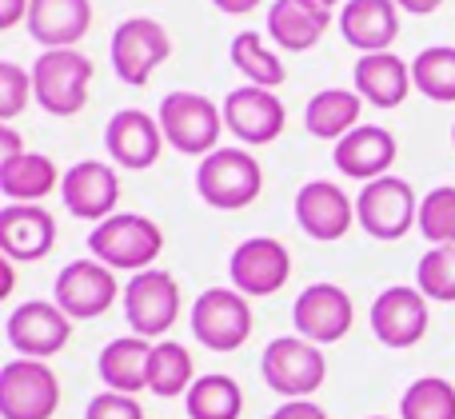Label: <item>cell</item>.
Listing matches in <instances>:
<instances>
[{
	"instance_id": "obj_23",
	"label": "cell",
	"mask_w": 455,
	"mask_h": 419,
	"mask_svg": "<svg viewBox=\"0 0 455 419\" xmlns=\"http://www.w3.org/2000/svg\"><path fill=\"white\" fill-rule=\"evenodd\" d=\"M339 32L363 56L387 52V44L400 36V4L395 0H347L339 8Z\"/></svg>"
},
{
	"instance_id": "obj_37",
	"label": "cell",
	"mask_w": 455,
	"mask_h": 419,
	"mask_svg": "<svg viewBox=\"0 0 455 419\" xmlns=\"http://www.w3.org/2000/svg\"><path fill=\"white\" fill-rule=\"evenodd\" d=\"M84 419H144V407L136 396H120V391H100L88 399Z\"/></svg>"
},
{
	"instance_id": "obj_9",
	"label": "cell",
	"mask_w": 455,
	"mask_h": 419,
	"mask_svg": "<svg viewBox=\"0 0 455 419\" xmlns=\"http://www.w3.org/2000/svg\"><path fill=\"white\" fill-rule=\"evenodd\" d=\"M120 300H124V320L132 336H144V340H160L180 320V288L164 268L136 272Z\"/></svg>"
},
{
	"instance_id": "obj_28",
	"label": "cell",
	"mask_w": 455,
	"mask_h": 419,
	"mask_svg": "<svg viewBox=\"0 0 455 419\" xmlns=\"http://www.w3.org/2000/svg\"><path fill=\"white\" fill-rule=\"evenodd\" d=\"M360 108H363V96L360 92H347V88H323L307 100L304 108V128L315 136V140H344L352 128H360Z\"/></svg>"
},
{
	"instance_id": "obj_1",
	"label": "cell",
	"mask_w": 455,
	"mask_h": 419,
	"mask_svg": "<svg viewBox=\"0 0 455 419\" xmlns=\"http://www.w3.org/2000/svg\"><path fill=\"white\" fill-rule=\"evenodd\" d=\"M88 252L112 272H148L164 252V232L140 212H116L88 232Z\"/></svg>"
},
{
	"instance_id": "obj_20",
	"label": "cell",
	"mask_w": 455,
	"mask_h": 419,
	"mask_svg": "<svg viewBox=\"0 0 455 419\" xmlns=\"http://www.w3.org/2000/svg\"><path fill=\"white\" fill-rule=\"evenodd\" d=\"M56 244V220L40 204L0 208V252L8 260H44Z\"/></svg>"
},
{
	"instance_id": "obj_32",
	"label": "cell",
	"mask_w": 455,
	"mask_h": 419,
	"mask_svg": "<svg viewBox=\"0 0 455 419\" xmlns=\"http://www.w3.org/2000/svg\"><path fill=\"white\" fill-rule=\"evenodd\" d=\"M232 64L248 76V84H259V88H280L288 80V68L280 64V56L264 44L259 32H240L232 40Z\"/></svg>"
},
{
	"instance_id": "obj_24",
	"label": "cell",
	"mask_w": 455,
	"mask_h": 419,
	"mask_svg": "<svg viewBox=\"0 0 455 419\" xmlns=\"http://www.w3.org/2000/svg\"><path fill=\"white\" fill-rule=\"evenodd\" d=\"M352 76H355V92L368 104H376V108H400V104L408 100V92L416 88L411 84V64L400 60L395 52L360 56Z\"/></svg>"
},
{
	"instance_id": "obj_44",
	"label": "cell",
	"mask_w": 455,
	"mask_h": 419,
	"mask_svg": "<svg viewBox=\"0 0 455 419\" xmlns=\"http://www.w3.org/2000/svg\"><path fill=\"white\" fill-rule=\"evenodd\" d=\"M304 4H312V8H328V12H331L336 4H347V0H304Z\"/></svg>"
},
{
	"instance_id": "obj_29",
	"label": "cell",
	"mask_w": 455,
	"mask_h": 419,
	"mask_svg": "<svg viewBox=\"0 0 455 419\" xmlns=\"http://www.w3.org/2000/svg\"><path fill=\"white\" fill-rule=\"evenodd\" d=\"M188 404V419H240L243 412V391L232 376H200L184 396Z\"/></svg>"
},
{
	"instance_id": "obj_41",
	"label": "cell",
	"mask_w": 455,
	"mask_h": 419,
	"mask_svg": "<svg viewBox=\"0 0 455 419\" xmlns=\"http://www.w3.org/2000/svg\"><path fill=\"white\" fill-rule=\"evenodd\" d=\"M395 4H400L403 12H411V16H427V12H435L443 0H395Z\"/></svg>"
},
{
	"instance_id": "obj_46",
	"label": "cell",
	"mask_w": 455,
	"mask_h": 419,
	"mask_svg": "<svg viewBox=\"0 0 455 419\" xmlns=\"http://www.w3.org/2000/svg\"><path fill=\"white\" fill-rule=\"evenodd\" d=\"M368 419H387V415H368Z\"/></svg>"
},
{
	"instance_id": "obj_2",
	"label": "cell",
	"mask_w": 455,
	"mask_h": 419,
	"mask_svg": "<svg viewBox=\"0 0 455 419\" xmlns=\"http://www.w3.org/2000/svg\"><path fill=\"white\" fill-rule=\"evenodd\" d=\"M92 60L76 48H48L32 64V100L48 116H76L88 104Z\"/></svg>"
},
{
	"instance_id": "obj_16",
	"label": "cell",
	"mask_w": 455,
	"mask_h": 419,
	"mask_svg": "<svg viewBox=\"0 0 455 419\" xmlns=\"http://www.w3.org/2000/svg\"><path fill=\"white\" fill-rule=\"evenodd\" d=\"M352 296L336 284H312L296 296V308H291V324L304 340H312L315 348L323 344H336L352 332Z\"/></svg>"
},
{
	"instance_id": "obj_30",
	"label": "cell",
	"mask_w": 455,
	"mask_h": 419,
	"mask_svg": "<svg viewBox=\"0 0 455 419\" xmlns=\"http://www.w3.org/2000/svg\"><path fill=\"white\" fill-rule=\"evenodd\" d=\"M192 352L176 340H160L152 348V364H148V391L160 399H172V396H188L192 388Z\"/></svg>"
},
{
	"instance_id": "obj_19",
	"label": "cell",
	"mask_w": 455,
	"mask_h": 419,
	"mask_svg": "<svg viewBox=\"0 0 455 419\" xmlns=\"http://www.w3.org/2000/svg\"><path fill=\"white\" fill-rule=\"evenodd\" d=\"M352 216L355 208L347 200V192H339L331 180H307L296 192V224L320 244L344 240L347 228H352Z\"/></svg>"
},
{
	"instance_id": "obj_38",
	"label": "cell",
	"mask_w": 455,
	"mask_h": 419,
	"mask_svg": "<svg viewBox=\"0 0 455 419\" xmlns=\"http://www.w3.org/2000/svg\"><path fill=\"white\" fill-rule=\"evenodd\" d=\"M272 419H328V412L320 404H312V399H283L272 412Z\"/></svg>"
},
{
	"instance_id": "obj_12",
	"label": "cell",
	"mask_w": 455,
	"mask_h": 419,
	"mask_svg": "<svg viewBox=\"0 0 455 419\" xmlns=\"http://www.w3.org/2000/svg\"><path fill=\"white\" fill-rule=\"evenodd\" d=\"M228 276H232V288L240 296H248V300L251 296L264 300V296H275L283 284H288L291 256L280 240L251 236L232 252V260H228Z\"/></svg>"
},
{
	"instance_id": "obj_25",
	"label": "cell",
	"mask_w": 455,
	"mask_h": 419,
	"mask_svg": "<svg viewBox=\"0 0 455 419\" xmlns=\"http://www.w3.org/2000/svg\"><path fill=\"white\" fill-rule=\"evenodd\" d=\"M152 348L144 336H120V340L104 344L100 360H96V372H100L104 388L120 391V396H136V391L148 388V364H152Z\"/></svg>"
},
{
	"instance_id": "obj_35",
	"label": "cell",
	"mask_w": 455,
	"mask_h": 419,
	"mask_svg": "<svg viewBox=\"0 0 455 419\" xmlns=\"http://www.w3.org/2000/svg\"><path fill=\"white\" fill-rule=\"evenodd\" d=\"M416 288L427 300L455 304V248H432V252L419 256Z\"/></svg>"
},
{
	"instance_id": "obj_18",
	"label": "cell",
	"mask_w": 455,
	"mask_h": 419,
	"mask_svg": "<svg viewBox=\"0 0 455 419\" xmlns=\"http://www.w3.org/2000/svg\"><path fill=\"white\" fill-rule=\"evenodd\" d=\"M283 120H288V112H283L280 96H275L272 88L243 84L224 96V124L232 128L243 144H256V148L272 144L275 136L283 132Z\"/></svg>"
},
{
	"instance_id": "obj_27",
	"label": "cell",
	"mask_w": 455,
	"mask_h": 419,
	"mask_svg": "<svg viewBox=\"0 0 455 419\" xmlns=\"http://www.w3.org/2000/svg\"><path fill=\"white\" fill-rule=\"evenodd\" d=\"M60 180L64 176L56 172V164L44 152H24V156L0 164V192L8 196V204H40L60 188Z\"/></svg>"
},
{
	"instance_id": "obj_21",
	"label": "cell",
	"mask_w": 455,
	"mask_h": 419,
	"mask_svg": "<svg viewBox=\"0 0 455 419\" xmlns=\"http://www.w3.org/2000/svg\"><path fill=\"white\" fill-rule=\"evenodd\" d=\"M395 152H400V144L387 128L360 124L336 144V168L352 180L371 184L379 176H387V168L395 164Z\"/></svg>"
},
{
	"instance_id": "obj_5",
	"label": "cell",
	"mask_w": 455,
	"mask_h": 419,
	"mask_svg": "<svg viewBox=\"0 0 455 419\" xmlns=\"http://www.w3.org/2000/svg\"><path fill=\"white\" fill-rule=\"evenodd\" d=\"M160 128L164 140L184 156H212L220 140L224 112L200 92H168L160 100Z\"/></svg>"
},
{
	"instance_id": "obj_26",
	"label": "cell",
	"mask_w": 455,
	"mask_h": 419,
	"mask_svg": "<svg viewBox=\"0 0 455 419\" xmlns=\"http://www.w3.org/2000/svg\"><path fill=\"white\" fill-rule=\"evenodd\" d=\"M331 12L328 8H312L304 0H275L267 8V36L283 48V52H307L320 44V36L328 32Z\"/></svg>"
},
{
	"instance_id": "obj_14",
	"label": "cell",
	"mask_w": 455,
	"mask_h": 419,
	"mask_svg": "<svg viewBox=\"0 0 455 419\" xmlns=\"http://www.w3.org/2000/svg\"><path fill=\"white\" fill-rule=\"evenodd\" d=\"M371 332L384 348H416L427 336V296L408 284L384 288L371 304Z\"/></svg>"
},
{
	"instance_id": "obj_43",
	"label": "cell",
	"mask_w": 455,
	"mask_h": 419,
	"mask_svg": "<svg viewBox=\"0 0 455 419\" xmlns=\"http://www.w3.org/2000/svg\"><path fill=\"white\" fill-rule=\"evenodd\" d=\"M16 260H8V256H0V296H12V284H16V272H12Z\"/></svg>"
},
{
	"instance_id": "obj_10",
	"label": "cell",
	"mask_w": 455,
	"mask_h": 419,
	"mask_svg": "<svg viewBox=\"0 0 455 419\" xmlns=\"http://www.w3.org/2000/svg\"><path fill=\"white\" fill-rule=\"evenodd\" d=\"M172 52V40L168 28L152 16H128L116 32H112V68L124 84L144 88L152 80V72L168 60Z\"/></svg>"
},
{
	"instance_id": "obj_7",
	"label": "cell",
	"mask_w": 455,
	"mask_h": 419,
	"mask_svg": "<svg viewBox=\"0 0 455 419\" xmlns=\"http://www.w3.org/2000/svg\"><path fill=\"white\" fill-rule=\"evenodd\" d=\"M192 336L208 352H235L251 336V304L235 288H208L192 304Z\"/></svg>"
},
{
	"instance_id": "obj_34",
	"label": "cell",
	"mask_w": 455,
	"mask_h": 419,
	"mask_svg": "<svg viewBox=\"0 0 455 419\" xmlns=\"http://www.w3.org/2000/svg\"><path fill=\"white\" fill-rule=\"evenodd\" d=\"M419 232L432 240V248H455V188H432L419 200V216H416Z\"/></svg>"
},
{
	"instance_id": "obj_6",
	"label": "cell",
	"mask_w": 455,
	"mask_h": 419,
	"mask_svg": "<svg viewBox=\"0 0 455 419\" xmlns=\"http://www.w3.org/2000/svg\"><path fill=\"white\" fill-rule=\"evenodd\" d=\"M60 407V380L44 360H8L0 368V415L52 419Z\"/></svg>"
},
{
	"instance_id": "obj_39",
	"label": "cell",
	"mask_w": 455,
	"mask_h": 419,
	"mask_svg": "<svg viewBox=\"0 0 455 419\" xmlns=\"http://www.w3.org/2000/svg\"><path fill=\"white\" fill-rule=\"evenodd\" d=\"M32 0H0V28H16L20 20H28Z\"/></svg>"
},
{
	"instance_id": "obj_13",
	"label": "cell",
	"mask_w": 455,
	"mask_h": 419,
	"mask_svg": "<svg viewBox=\"0 0 455 419\" xmlns=\"http://www.w3.org/2000/svg\"><path fill=\"white\" fill-rule=\"evenodd\" d=\"M4 336L24 360H48L72 340V320L56 308V300H28L12 308Z\"/></svg>"
},
{
	"instance_id": "obj_33",
	"label": "cell",
	"mask_w": 455,
	"mask_h": 419,
	"mask_svg": "<svg viewBox=\"0 0 455 419\" xmlns=\"http://www.w3.org/2000/svg\"><path fill=\"white\" fill-rule=\"evenodd\" d=\"M400 419H455V388L440 376H424L400 396Z\"/></svg>"
},
{
	"instance_id": "obj_4",
	"label": "cell",
	"mask_w": 455,
	"mask_h": 419,
	"mask_svg": "<svg viewBox=\"0 0 455 419\" xmlns=\"http://www.w3.org/2000/svg\"><path fill=\"white\" fill-rule=\"evenodd\" d=\"M264 188V172H259L256 156L243 148H216L212 156L200 160L196 168V192L204 204L220 208V212H240Z\"/></svg>"
},
{
	"instance_id": "obj_17",
	"label": "cell",
	"mask_w": 455,
	"mask_h": 419,
	"mask_svg": "<svg viewBox=\"0 0 455 419\" xmlns=\"http://www.w3.org/2000/svg\"><path fill=\"white\" fill-rule=\"evenodd\" d=\"M164 128H160L156 116L140 108H120L116 116L104 128V148L128 172H144L160 160V148H164Z\"/></svg>"
},
{
	"instance_id": "obj_31",
	"label": "cell",
	"mask_w": 455,
	"mask_h": 419,
	"mask_svg": "<svg viewBox=\"0 0 455 419\" xmlns=\"http://www.w3.org/2000/svg\"><path fill=\"white\" fill-rule=\"evenodd\" d=\"M411 84L419 96L435 104L455 100V48L451 44H432L411 60Z\"/></svg>"
},
{
	"instance_id": "obj_3",
	"label": "cell",
	"mask_w": 455,
	"mask_h": 419,
	"mask_svg": "<svg viewBox=\"0 0 455 419\" xmlns=\"http://www.w3.org/2000/svg\"><path fill=\"white\" fill-rule=\"evenodd\" d=\"M259 372L264 383L283 399H307L320 391L323 376H328V360L304 336H275L259 356Z\"/></svg>"
},
{
	"instance_id": "obj_42",
	"label": "cell",
	"mask_w": 455,
	"mask_h": 419,
	"mask_svg": "<svg viewBox=\"0 0 455 419\" xmlns=\"http://www.w3.org/2000/svg\"><path fill=\"white\" fill-rule=\"evenodd\" d=\"M220 12H228V16H243V12H251V8L259 4V0H212Z\"/></svg>"
},
{
	"instance_id": "obj_11",
	"label": "cell",
	"mask_w": 455,
	"mask_h": 419,
	"mask_svg": "<svg viewBox=\"0 0 455 419\" xmlns=\"http://www.w3.org/2000/svg\"><path fill=\"white\" fill-rule=\"evenodd\" d=\"M120 288L112 268H104L100 260H72L60 268L52 284V300L56 308L68 320H96L116 304Z\"/></svg>"
},
{
	"instance_id": "obj_8",
	"label": "cell",
	"mask_w": 455,
	"mask_h": 419,
	"mask_svg": "<svg viewBox=\"0 0 455 419\" xmlns=\"http://www.w3.org/2000/svg\"><path fill=\"white\" fill-rule=\"evenodd\" d=\"M416 192L400 176H379V180L363 184V192L355 196V224L371 240H403L416 224Z\"/></svg>"
},
{
	"instance_id": "obj_45",
	"label": "cell",
	"mask_w": 455,
	"mask_h": 419,
	"mask_svg": "<svg viewBox=\"0 0 455 419\" xmlns=\"http://www.w3.org/2000/svg\"><path fill=\"white\" fill-rule=\"evenodd\" d=\"M451 144H455V124H451Z\"/></svg>"
},
{
	"instance_id": "obj_22",
	"label": "cell",
	"mask_w": 455,
	"mask_h": 419,
	"mask_svg": "<svg viewBox=\"0 0 455 419\" xmlns=\"http://www.w3.org/2000/svg\"><path fill=\"white\" fill-rule=\"evenodd\" d=\"M28 36L48 48H72L92 28V4L88 0H32L28 4Z\"/></svg>"
},
{
	"instance_id": "obj_15",
	"label": "cell",
	"mask_w": 455,
	"mask_h": 419,
	"mask_svg": "<svg viewBox=\"0 0 455 419\" xmlns=\"http://www.w3.org/2000/svg\"><path fill=\"white\" fill-rule=\"evenodd\" d=\"M60 200L68 208V216H76V220L104 224L108 216H116V200H120L116 168L104 164V160H80V164H72L60 180Z\"/></svg>"
},
{
	"instance_id": "obj_36",
	"label": "cell",
	"mask_w": 455,
	"mask_h": 419,
	"mask_svg": "<svg viewBox=\"0 0 455 419\" xmlns=\"http://www.w3.org/2000/svg\"><path fill=\"white\" fill-rule=\"evenodd\" d=\"M32 96V72L16 60H0V120H16Z\"/></svg>"
},
{
	"instance_id": "obj_40",
	"label": "cell",
	"mask_w": 455,
	"mask_h": 419,
	"mask_svg": "<svg viewBox=\"0 0 455 419\" xmlns=\"http://www.w3.org/2000/svg\"><path fill=\"white\" fill-rule=\"evenodd\" d=\"M16 156H24L16 128H0V164H8V160H16Z\"/></svg>"
}]
</instances>
